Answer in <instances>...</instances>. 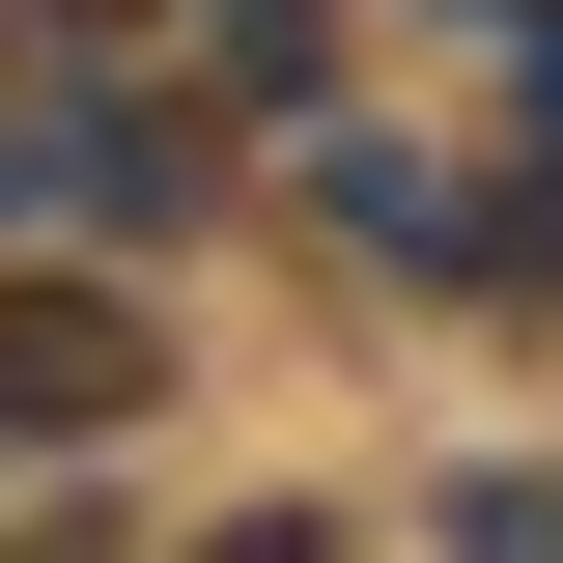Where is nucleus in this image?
I'll use <instances>...</instances> for the list:
<instances>
[{"mask_svg": "<svg viewBox=\"0 0 563 563\" xmlns=\"http://www.w3.org/2000/svg\"><path fill=\"white\" fill-rule=\"evenodd\" d=\"M141 395V310L113 282H0V422H113Z\"/></svg>", "mask_w": 563, "mask_h": 563, "instance_id": "1", "label": "nucleus"}, {"mask_svg": "<svg viewBox=\"0 0 563 563\" xmlns=\"http://www.w3.org/2000/svg\"><path fill=\"white\" fill-rule=\"evenodd\" d=\"M29 29H169V0H29Z\"/></svg>", "mask_w": 563, "mask_h": 563, "instance_id": "2", "label": "nucleus"}, {"mask_svg": "<svg viewBox=\"0 0 563 563\" xmlns=\"http://www.w3.org/2000/svg\"><path fill=\"white\" fill-rule=\"evenodd\" d=\"M225 563H310V507H254V536H225Z\"/></svg>", "mask_w": 563, "mask_h": 563, "instance_id": "3", "label": "nucleus"}]
</instances>
